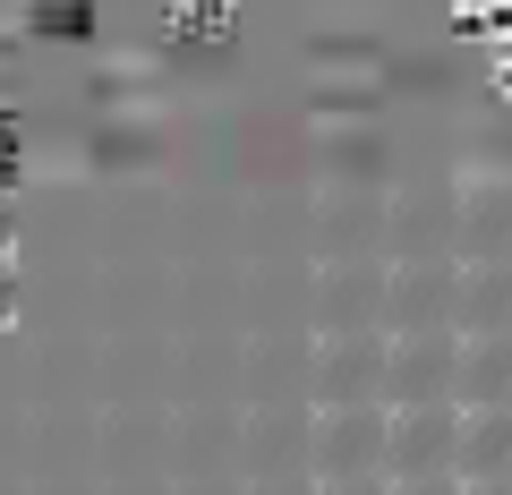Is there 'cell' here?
Returning <instances> with one entry per match:
<instances>
[{
	"label": "cell",
	"mask_w": 512,
	"mask_h": 495,
	"mask_svg": "<svg viewBox=\"0 0 512 495\" xmlns=\"http://www.w3.org/2000/svg\"><path fill=\"white\" fill-rule=\"evenodd\" d=\"M453 478H461V487H478V478H512V402H478V410H461Z\"/></svg>",
	"instance_id": "cell-1"
},
{
	"label": "cell",
	"mask_w": 512,
	"mask_h": 495,
	"mask_svg": "<svg viewBox=\"0 0 512 495\" xmlns=\"http://www.w3.org/2000/svg\"><path fill=\"white\" fill-rule=\"evenodd\" d=\"M453 436H461V410H410V419H393V470L444 478L453 470Z\"/></svg>",
	"instance_id": "cell-2"
},
{
	"label": "cell",
	"mask_w": 512,
	"mask_h": 495,
	"mask_svg": "<svg viewBox=\"0 0 512 495\" xmlns=\"http://www.w3.org/2000/svg\"><path fill=\"white\" fill-rule=\"evenodd\" d=\"M461 385H470L478 402H512V333H495V342H478L470 359H461Z\"/></svg>",
	"instance_id": "cell-3"
},
{
	"label": "cell",
	"mask_w": 512,
	"mask_h": 495,
	"mask_svg": "<svg viewBox=\"0 0 512 495\" xmlns=\"http://www.w3.org/2000/svg\"><path fill=\"white\" fill-rule=\"evenodd\" d=\"M402 495H461L453 478H402Z\"/></svg>",
	"instance_id": "cell-4"
},
{
	"label": "cell",
	"mask_w": 512,
	"mask_h": 495,
	"mask_svg": "<svg viewBox=\"0 0 512 495\" xmlns=\"http://www.w3.org/2000/svg\"><path fill=\"white\" fill-rule=\"evenodd\" d=\"M461 495H512V478H478V487H461Z\"/></svg>",
	"instance_id": "cell-5"
},
{
	"label": "cell",
	"mask_w": 512,
	"mask_h": 495,
	"mask_svg": "<svg viewBox=\"0 0 512 495\" xmlns=\"http://www.w3.org/2000/svg\"><path fill=\"white\" fill-rule=\"evenodd\" d=\"M0 257H9V205H0Z\"/></svg>",
	"instance_id": "cell-6"
}]
</instances>
